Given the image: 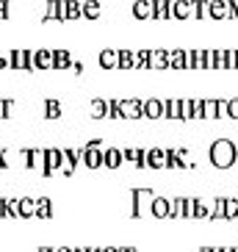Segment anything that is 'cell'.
I'll return each instance as SVG.
<instances>
[{"mask_svg": "<svg viewBox=\"0 0 238 252\" xmlns=\"http://www.w3.org/2000/svg\"><path fill=\"white\" fill-rule=\"evenodd\" d=\"M133 14L142 20H152V0H136L133 3Z\"/></svg>", "mask_w": 238, "mask_h": 252, "instance_id": "cell-14", "label": "cell"}, {"mask_svg": "<svg viewBox=\"0 0 238 252\" xmlns=\"http://www.w3.org/2000/svg\"><path fill=\"white\" fill-rule=\"evenodd\" d=\"M227 117H230V119H238V97L227 100Z\"/></svg>", "mask_w": 238, "mask_h": 252, "instance_id": "cell-28", "label": "cell"}, {"mask_svg": "<svg viewBox=\"0 0 238 252\" xmlns=\"http://www.w3.org/2000/svg\"><path fill=\"white\" fill-rule=\"evenodd\" d=\"M117 252H136L133 247H122V250H117Z\"/></svg>", "mask_w": 238, "mask_h": 252, "instance_id": "cell-29", "label": "cell"}, {"mask_svg": "<svg viewBox=\"0 0 238 252\" xmlns=\"http://www.w3.org/2000/svg\"><path fill=\"white\" fill-rule=\"evenodd\" d=\"M149 67H155V69L169 67V50H149Z\"/></svg>", "mask_w": 238, "mask_h": 252, "instance_id": "cell-12", "label": "cell"}, {"mask_svg": "<svg viewBox=\"0 0 238 252\" xmlns=\"http://www.w3.org/2000/svg\"><path fill=\"white\" fill-rule=\"evenodd\" d=\"M144 166H147V169H164L166 166V150H161V147L147 150V153H144Z\"/></svg>", "mask_w": 238, "mask_h": 252, "instance_id": "cell-3", "label": "cell"}, {"mask_svg": "<svg viewBox=\"0 0 238 252\" xmlns=\"http://www.w3.org/2000/svg\"><path fill=\"white\" fill-rule=\"evenodd\" d=\"M210 252H222V247H210Z\"/></svg>", "mask_w": 238, "mask_h": 252, "instance_id": "cell-32", "label": "cell"}, {"mask_svg": "<svg viewBox=\"0 0 238 252\" xmlns=\"http://www.w3.org/2000/svg\"><path fill=\"white\" fill-rule=\"evenodd\" d=\"M200 252H210V247H202V250Z\"/></svg>", "mask_w": 238, "mask_h": 252, "instance_id": "cell-33", "label": "cell"}, {"mask_svg": "<svg viewBox=\"0 0 238 252\" xmlns=\"http://www.w3.org/2000/svg\"><path fill=\"white\" fill-rule=\"evenodd\" d=\"M105 114H108V105H105V100H91V117L103 119Z\"/></svg>", "mask_w": 238, "mask_h": 252, "instance_id": "cell-25", "label": "cell"}, {"mask_svg": "<svg viewBox=\"0 0 238 252\" xmlns=\"http://www.w3.org/2000/svg\"><path fill=\"white\" fill-rule=\"evenodd\" d=\"M39 252H53V247H42V250H39Z\"/></svg>", "mask_w": 238, "mask_h": 252, "instance_id": "cell-31", "label": "cell"}, {"mask_svg": "<svg viewBox=\"0 0 238 252\" xmlns=\"http://www.w3.org/2000/svg\"><path fill=\"white\" fill-rule=\"evenodd\" d=\"M144 153L147 150H142V147H127V150H122V161H130L136 169H147L144 166Z\"/></svg>", "mask_w": 238, "mask_h": 252, "instance_id": "cell-7", "label": "cell"}, {"mask_svg": "<svg viewBox=\"0 0 238 252\" xmlns=\"http://www.w3.org/2000/svg\"><path fill=\"white\" fill-rule=\"evenodd\" d=\"M191 11H194V3H188V0H175L172 3V17H178V20L191 17Z\"/></svg>", "mask_w": 238, "mask_h": 252, "instance_id": "cell-11", "label": "cell"}, {"mask_svg": "<svg viewBox=\"0 0 238 252\" xmlns=\"http://www.w3.org/2000/svg\"><path fill=\"white\" fill-rule=\"evenodd\" d=\"M100 64H103L105 69L117 67V50H103L100 53Z\"/></svg>", "mask_w": 238, "mask_h": 252, "instance_id": "cell-24", "label": "cell"}, {"mask_svg": "<svg viewBox=\"0 0 238 252\" xmlns=\"http://www.w3.org/2000/svg\"><path fill=\"white\" fill-rule=\"evenodd\" d=\"M144 117L147 119H161L164 117V100H158V97L144 100Z\"/></svg>", "mask_w": 238, "mask_h": 252, "instance_id": "cell-10", "label": "cell"}, {"mask_svg": "<svg viewBox=\"0 0 238 252\" xmlns=\"http://www.w3.org/2000/svg\"><path fill=\"white\" fill-rule=\"evenodd\" d=\"M202 119H219V114H216V100H202Z\"/></svg>", "mask_w": 238, "mask_h": 252, "instance_id": "cell-23", "label": "cell"}, {"mask_svg": "<svg viewBox=\"0 0 238 252\" xmlns=\"http://www.w3.org/2000/svg\"><path fill=\"white\" fill-rule=\"evenodd\" d=\"M53 252H75V250H69V247H61V250H53Z\"/></svg>", "mask_w": 238, "mask_h": 252, "instance_id": "cell-30", "label": "cell"}, {"mask_svg": "<svg viewBox=\"0 0 238 252\" xmlns=\"http://www.w3.org/2000/svg\"><path fill=\"white\" fill-rule=\"evenodd\" d=\"M33 216H39V219H50L53 216V202L47 200V197H39L36 200V214Z\"/></svg>", "mask_w": 238, "mask_h": 252, "instance_id": "cell-17", "label": "cell"}, {"mask_svg": "<svg viewBox=\"0 0 238 252\" xmlns=\"http://www.w3.org/2000/svg\"><path fill=\"white\" fill-rule=\"evenodd\" d=\"M122 150L119 147H105L103 150V166L105 169H119V166H122Z\"/></svg>", "mask_w": 238, "mask_h": 252, "instance_id": "cell-6", "label": "cell"}, {"mask_svg": "<svg viewBox=\"0 0 238 252\" xmlns=\"http://www.w3.org/2000/svg\"><path fill=\"white\" fill-rule=\"evenodd\" d=\"M119 114H122V119H142L144 117V103L136 100V97L119 100Z\"/></svg>", "mask_w": 238, "mask_h": 252, "instance_id": "cell-2", "label": "cell"}, {"mask_svg": "<svg viewBox=\"0 0 238 252\" xmlns=\"http://www.w3.org/2000/svg\"><path fill=\"white\" fill-rule=\"evenodd\" d=\"M164 117L180 119V100H164Z\"/></svg>", "mask_w": 238, "mask_h": 252, "instance_id": "cell-20", "label": "cell"}, {"mask_svg": "<svg viewBox=\"0 0 238 252\" xmlns=\"http://www.w3.org/2000/svg\"><path fill=\"white\" fill-rule=\"evenodd\" d=\"M208 156H210V163H213L216 169H230V166H236L238 147L230 139H216L213 144H210Z\"/></svg>", "mask_w": 238, "mask_h": 252, "instance_id": "cell-1", "label": "cell"}, {"mask_svg": "<svg viewBox=\"0 0 238 252\" xmlns=\"http://www.w3.org/2000/svg\"><path fill=\"white\" fill-rule=\"evenodd\" d=\"M100 14V3L97 0H86L81 6V17H89V20H94V17Z\"/></svg>", "mask_w": 238, "mask_h": 252, "instance_id": "cell-21", "label": "cell"}, {"mask_svg": "<svg viewBox=\"0 0 238 252\" xmlns=\"http://www.w3.org/2000/svg\"><path fill=\"white\" fill-rule=\"evenodd\" d=\"M210 219H224V197H216L213 208H210Z\"/></svg>", "mask_w": 238, "mask_h": 252, "instance_id": "cell-26", "label": "cell"}, {"mask_svg": "<svg viewBox=\"0 0 238 252\" xmlns=\"http://www.w3.org/2000/svg\"><path fill=\"white\" fill-rule=\"evenodd\" d=\"M61 169V150L56 147H45V172L42 175H53Z\"/></svg>", "mask_w": 238, "mask_h": 252, "instance_id": "cell-5", "label": "cell"}, {"mask_svg": "<svg viewBox=\"0 0 238 252\" xmlns=\"http://www.w3.org/2000/svg\"><path fill=\"white\" fill-rule=\"evenodd\" d=\"M53 67H59V69L72 67V56L67 50H53Z\"/></svg>", "mask_w": 238, "mask_h": 252, "instance_id": "cell-18", "label": "cell"}, {"mask_svg": "<svg viewBox=\"0 0 238 252\" xmlns=\"http://www.w3.org/2000/svg\"><path fill=\"white\" fill-rule=\"evenodd\" d=\"M149 211H152V216H158V219H169L172 216V200H166V197H155L152 205H149Z\"/></svg>", "mask_w": 238, "mask_h": 252, "instance_id": "cell-8", "label": "cell"}, {"mask_svg": "<svg viewBox=\"0 0 238 252\" xmlns=\"http://www.w3.org/2000/svg\"><path fill=\"white\" fill-rule=\"evenodd\" d=\"M33 214H36V200L23 197V200H20V219H30Z\"/></svg>", "mask_w": 238, "mask_h": 252, "instance_id": "cell-19", "label": "cell"}, {"mask_svg": "<svg viewBox=\"0 0 238 252\" xmlns=\"http://www.w3.org/2000/svg\"><path fill=\"white\" fill-rule=\"evenodd\" d=\"M208 17H213V20H224V17H227V3H224V0H213V3H208Z\"/></svg>", "mask_w": 238, "mask_h": 252, "instance_id": "cell-15", "label": "cell"}, {"mask_svg": "<svg viewBox=\"0 0 238 252\" xmlns=\"http://www.w3.org/2000/svg\"><path fill=\"white\" fill-rule=\"evenodd\" d=\"M169 17H172V3L152 0V20H169Z\"/></svg>", "mask_w": 238, "mask_h": 252, "instance_id": "cell-13", "label": "cell"}, {"mask_svg": "<svg viewBox=\"0 0 238 252\" xmlns=\"http://www.w3.org/2000/svg\"><path fill=\"white\" fill-rule=\"evenodd\" d=\"M78 161H81V150H72V147L61 150V172H64V175H72Z\"/></svg>", "mask_w": 238, "mask_h": 252, "instance_id": "cell-4", "label": "cell"}, {"mask_svg": "<svg viewBox=\"0 0 238 252\" xmlns=\"http://www.w3.org/2000/svg\"><path fill=\"white\" fill-rule=\"evenodd\" d=\"M105 105H108V114H105L108 119H122V114H119V100H105Z\"/></svg>", "mask_w": 238, "mask_h": 252, "instance_id": "cell-27", "label": "cell"}, {"mask_svg": "<svg viewBox=\"0 0 238 252\" xmlns=\"http://www.w3.org/2000/svg\"><path fill=\"white\" fill-rule=\"evenodd\" d=\"M236 166H238V156H236Z\"/></svg>", "mask_w": 238, "mask_h": 252, "instance_id": "cell-34", "label": "cell"}, {"mask_svg": "<svg viewBox=\"0 0 238 252\" xmlns=\"http://www.w3.org/2000/svg\"><path fill=\"white\" fill-rule=\"evenodd\" d=\"M61 11H64V20H78V17H81V3L64 0V3H61Z\"/></svg>", "mask_w": 238, "mask_h": 252, "instance_id": "cell-16", "label": "cell"}, {"mask_svg": "<svg viewBox=\"0 0 238 252\" xmlns=\"http://www.w3.org/2000/svg\"><path fill=\"white\" fill-rule=\"evenodd\" d=\"M45 117L47 119H59L61 117V103L59 100H45Z\"/></svg>", "mask_w": 238, "mask_h": 252, "instance_id": "cell-22", "label": "cell"}, {"mask_svg": "<svg viewBox=\"0 0 238 252\" xmlns=\"http://www.w3.org/2000/svg\"><path fill=\"white\" fill-rule=\"evenodd\" d=\"M30 61H33V69H50L53 67V50L30 53Z\"/></svg>", "mask_w": 238, "mask_h": 252, "instance_id": "cell-9", "label": "cell"}]
</instances>
